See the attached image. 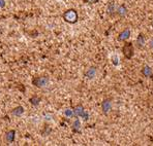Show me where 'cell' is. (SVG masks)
<instances>
[{
    "instance_id": "cell-7",
    "label": "cell",
    "mask_w": 153,
    "mask_h": 146,
    "mask_svg": "<svg viewBox=\"0 0 153 146\" xmlns=\"http://www.w3.org/2000/svg\"><path fill=\"white\" fill-rule=\"evenodd\" d=\"M136 42H137V48H143L145 46V43H146V37L143 33H140L138 35L136 39Z\"/></svg>"
},
{
    "instance_id": "cell-10",
    "label": "cell",
    "mask_w": 153,
    "mask_h": 146,
    "mask_svg": "<svg viewBox=\"0 0 153 146\" xmlns=\"http://www.w3.org/2000/svg\"><path fill=\"white\" fill-rule=\"evenodd\" d=\"M95 75H96L95 67H90L88 70L85 72V76H86V78H88V79H93V78L95 77Z\"/></svg>"
},
{
    "instance_id": "cell-5",
    "label": "cell",
    "mask_w": 153,
    "mask_h": 146,
    "mask_svg": "<svg viewBox=\"0 0 153 146\" xmlns=\"http://www.w3.org/2000/svg\"><path fill=\"white\" fill-rule=\"evenodd\" d=\"M102 113L105 115H107L110 111L112 110V100L109 98L105 99L102 103Z\"/></svg>"
},
{
    "instance_id": "cell-8",
    "label": "cell",
    "mask_w": 153,
    "mask_h": 146,
    "mask_svg": "<svg viewBox=\"0 0 153 146\" xmlns=\"http://www.w3.org/2000/svg\"><path fill=\"white\" fill-rule=\"evenodd\" d=\"M142 74H143L145 77L152 78L153 77V69L150 66H148V65H145V66L143 67V69H142Z\"/></svg>"
},
{
    "instance_id": "cell-6",
    "label": "cell",
    "mask_w": 153,
    "mask_h": 146,
    "mask_svg": "<svg viewBox=\"0 0 153 146\" xmlns=\"http://www.w3.org/2000/svg\"><path fill=\"white\" fill-rule=\"evenodd\" d=\"M130 37V30L129 28H125L123 31H121L118 35V41L120 42H125L128 38Z\"/></svg>"
},
{
    "instance_id": "cell-21",
    "label": "cell",
    "mask_w": 153,
    "mask_h": 146,
    "mask_svg": "<svg viewBox=\"0 0 153 146\" xmlns=\"http://www.w3.org/2000/svg\"><path fill=\"white\" fill-rule=\"evenodd\" d=\"M152 26H153V23H152Z\"/></svg>"
},
{
    "instance_id": "cell-3",
    "label": "cell",
    "mask_w": 153,
    "mask_h": 146,
    "mask_svg": "<svg viewBox=\"0 0 153 146\" xmlns=\"http://www.w3.org/2000/svg\"><path fill=\"white\" fill-rule=\"evenodd\" d=\"M74 112H75L76 117H83L85 120H87L89 118L88 113H87L86 110L84 109V107H83L82 105H78V106H76L75 109H74Z\"/></svg>"
},
{
    "instance_id": "cell-19",
    "label": "cell",
    "mask_w": 153,
    "mask_h": 146,
    "mask_svg": "<svg viewBox=\"0 0 153 146\" xmlns=\"http://www.w3.org/2000/svg\"><path fill=\"white\" fill-rule=\"evenodd\" d=\"M113 60H114V64H115V65L118 64V63H117V61H118V59H117L116 56H114V57H113Z\"/></svg>"
},
{
    "instance_id": "cell-11",
    "label": "cell",
    "mask_w": 153,
    "mask_h": 146,
    "mask_svg": "<svg viewBox=\"0 0 153 146\" xmlns=\"http://www.w3.org/2000/svg\"><path fill=\"white\" fill-rule=\"evenodd\" d=\"M116 7H115V2L114 1H110L108 3V6H107V12L109 13L110 15H114L115 12H116Z\"/></svg>"
},
{
    "instance_id": "cell-2",
    "label": "cell",
    "mask_w": 153,
    "mask_h": 146,
    "mask_svg": "<svg viewBox=\"0 0 153 146\" xmlns=\"http://www.w3.org/2000/svg\"><path fill=\"white\" fill-rule=\"evenodd\" d=\"M122 54L126 59H131L134 55V48L131 42H125V44L122 48Z\"/></svg>"
},
{
    "instance_id": "cell-17",
    "label": "cell",
    "mask_w": 153,
    "mask_h": 146,
    "mask_svg": "<svg viewBox=\"0 0 153 146\" xmlns=\"http://www.w3.org/2000/svg\"><path fill=\"white\" fill-rule=\"evenodd\" d=\"M98 1H100V0H84V2H86V3H88V4H95V3H97Z\"/></svg>"
},
{
    "instance_id": "cell-18",
    "label": "cell",
    "mask_w": 153,
    "mask_h": 146,
    "mask_svg": "<svg viewBox=\"0 0 153 146\" xmlns=\"http://www.w3.org/2000/svg\"><path fill=\"white\" fill-rule=\"evenodd\" d=\"M4 5H5L4 0H0V7H4Z\"/></svg>"
},
{
    "instance_id": "cell-1",
    "label": "cell",
    "mask_w": 153,
    "mask_h": 146,
    "mask_svg": "<svg viewBox=\"0 0 153 146\" xmlns=\"http://www.w3.org/2000/svg\"><path fill=\"white\" fill-rule=\"evenodd\" d=\"M63 20L66 23L69 24H76L79 20V15L75 10H67L63 13Z\"/></svg>"
},
{
    "instance_id": "cell-16",
    "label": "cell",
    "mask_w": 153,
    "mask_h": 146,
    "mask_svg": "<svg viewBox=\"0 0 153 146\" xmlns=\"http://www.w3.org/2000/svg\"><path fill=\"white\" fill-rule=\"evenodd\" d=\"M65 115L67 116V117H71V116H75V112H74L73 109H66L65 110Z\"/></svg>"
},
{
    "instance_id": "cell-22",
    "label": "cell",
    "mask_w": 153,
    "mask_h": 146,
    "mask_svg": "<svg viewBox=\"0 0 153 146\" xmlns=\"http://www.w3.org/2000/svg\"><path fill=\"white\" fill-rule=\"evenodd\" d=\"M125 1H127V0H125Z\"/></svg>"
},
{
    "instance_id": "cell-20",
    "label": "cell",
    "mask_w": 153,
    "mask_h": 146,
    "mask_svg": "<svg viewBox=\"0 0 153 146\" xmlns=\"http://www.w3.org/2000/svg\"><path fill=\"white\" fill-rule=\"evenodd\" d=\"M149 46H150V48H152L153 49V38L151 40H150V42H149Z\"/></svg>"
},
{
    "instance_id": "cell-13",
    "label": "cell",
    "mask_w": 153,
    "mask_h": 146,
    "mask_svg": "<svg viewBox=\"0 0 153 146\" xmlns=\"http://www.w3.org/2000/svg\"><path fill=\"white\" fill-rule=\"evenodd\" d=\"M80 129H81V122L76 118L73 123V130H74V132H76V133H79V132H80Z\"/></svg>"
},
{
    "instance_id": "cell-9",
    "label": "cell",
    "mask_w": 153,
    "mask_h": 146,
    "mask_svg": "<svg viewBox=\"0 0 153 146\" xmlns=\"http://www.w3.org/2000/svg\"><path fill=\"white\" fill-rule=\"evenodd\" d=\"M127 12H128V10H127V7L124 5V4H121V5L119 6V7L117 8V10H116V13L120 18H124L125 15H127Z\"/></svg>"
},
{
    "instance_id": "cell-15",
    "label": "cell",
    "mask_w": 153,
    "mask_h": 146,
    "mask_svg": "<svg viewBox=\"0 0 153 146\" xmlns=\"http://www.w3.org/2000/svg\"><path fill=\"white\" fill-rule=\"evenodd\" d=\"M30 102H31V104H32V105H37L38 103L40 102V98L36 97V96H34L33 98L30 99Z\"/></svg>"
},
{
    "instance_id": "cell-14",
    "label": "cell",
    "mask_w": 153,
    "mask_h": 146,
    "mask_svg": "<svg viewBox=\"0 0 153 146\" xmlns=\"http://www.w3.org/2000/svg\"><path fill=\"white\" fill-rule=\"evenodd\" d=\"M23 112H24V108L22 106H18L17 108H15L13 110V115H16V116L22 115V114H23Z\"/></svg>"
},
{
    "instance_id": "cell-4",
    "label": "cell",
    "mask_w": 153,
    "mask_h": 146,
    "mask_svg": "<svg viewBox=\"0 0 153 146\" xmlns=\"http://www.w3.org/2000/svg\"><path fill=\"white\" fill-rule=\"evenodd\" d=\"M33 85L37 87H44L49 84V78L46 76H39V77H34L32 79Z\"/></svg>"
},
{
    "instance_id": "cell-12",
    "label": "cell",
    "mask_w": 153,
    "mask_h": 146,
    "mask_svg": "<svg viewBox=\"0 0 153 146\" xmlns=\"http://www.w3.org/2000/svg\"><path fill=\"white\" fill-rule=\"evenodd\" d=\"M15 136H16V131H10L7 134H6V140H7L8 143H13L15 141Z\"/></svg>"
}]
</instances>
